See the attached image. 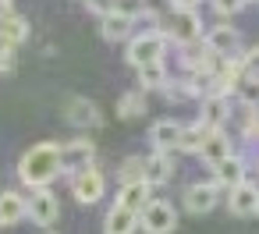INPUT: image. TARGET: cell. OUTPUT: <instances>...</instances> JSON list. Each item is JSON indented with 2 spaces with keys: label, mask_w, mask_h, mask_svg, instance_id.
<instances>
[{
  "label": "cell",
  "mask_w": 259,
  "mask_h": 234,
  "mask_svg": "<svg viewBox=\"0 0 259 234\" xmlns=\"http://www.w3.org/2000/svg\"><path fill=\"white\" fill-rule=\"evenodd\" d=\"M57 170H61V146H50V142L32 146L18 163V177L29 188H47L57 177Z\"/></svg>",
  "instance_id": "6da1fadb"
},
{
  "label": "cell",
  "mask_w": 259,
  "mask_h": 234,
  "mask_svg": "<svg viewBox=\"0 0 259 234\" xmlns=\"http://www.w3.org/2000/svg\"><path fill=\"white\" fill-rule=\"evenodd\" d=\"M167 50V32H142L128 43V64L132 68H146V64H160Z\"/></svg>",
  "instance_id": "7a4b0ae2"
},
{
  "label": "cell",
  "mask_w": 259,
  "mask_h": 234,
  "mask_svg": "<svg viewBox=\"0 0 259 234\" xmlns=\"http://www.w3.org/2000/svg\"><path fill=\"white\" fill-rule=\"evenodd\" d=\"M139 223H142V230H146V234H170V230L178 227V213H174V206H170V202L153 199V202L142 209Z\"/></svg>",
  "instance_id": "3957f363"
},
{
  "label": "cell",
  "mask_w": 259,
  "mask_h": 234,
  "mask_svg": "<svg viewBox=\"0 0 259 234\" xmlns=\"http://www.w3.org/2000/svg\"><path fill=\"white\" fill-rule=\"evenodd\" d=\"M61 216V202H57V195L50 192V188H36L32 195H29V220L32 223H54Z\"/></svg>",
  "instance_id": "277c9868"
},
{
  "label": "cell",
  "mask_w": 259,
  "mask_h": 234,
  "mask_svg": "<svg viewBox=\"0 0 259 234\" xmlns=\"http://www.w3.org/2000/svg\"><path fill=\"white\" fill-rule=\"evenodd\" d=\"M103 174L96 170V167H85V170H78L75 177H71V188H75V199L78 202H85V206H93V202H100V195H103Z\"/></svg>",
  "instance_id": "5b68a950"
},
{
  "label": "cell",
  "mask_w": 259,
  "mask_h": 234,
  "mask_svg": "<svg viewBox=\"0 0 259 234\" xmlns=\"http://www.w3.org/2000/svg\"><path fill=\"white\" fill-rule=\"evenodd\" d=\"M199 25H202V22H199V15H195V11H174V15L167 18V36L188 46V43H195V39H199V32H202Z\"/></svg>",
  "instance_id": "8992f818"
},
{
  "label": "cell",
  "mask_w": 259,
  "mask_h": 234,
  "mask_svg": "<svg viewBox=\"0 0 259 234\" xmlns=\"http://www.w3.org/2000/svg\"><path fill=\"white\" fill-rule=\"evenodd\" d=\"M93 167V142L89 138H75V142H64L61 146V170H85Z\"/></svg>",
  "instance_id": "52a82bcc"
},
{
  "label": "cell",
  "mask_w": 259,
  "mask_h": 234,
  "mask_svg": "<svg viewBox=\"0 0 259 234\" xmlns=\"http://www.w3.org/2000/svg\"><path fill=\"white\" fill-rule=\"evenodd\" d=\"M213 177H217V188L234 192L238 184H245V163H241L238 156H227L224 163H217V167H213Z\"/></svg>",
  "instance_id": "ba28073f"
},
{
  "label": "cell",
  "mask_w": 259,
  "mask_h": 234,
  "mask_svg": "<svg viewBox=\"0 0 259 234\" xmlns=\"http://www.w3.org/2000/svg\"><path fill=\"white\" fill-rule=\"evenodd\" d=\"M181 131H185V128H181L178 121H156V124L149 128V138H153L156 153H167V149H178Z\"/></svg>",
  "instance_id": "9c48e42d"
},
{
  "label": "cell",
  "mask_w": 259,
  "mask_h": 234,
  "mask_svg": "<svg viewBox=\"0 0 259 234\" xmlns=\"http://www.w3.org/2000/svg\"><path fill=\"white\" fill-rule=\"evenodd\" d=\"M149 195H153V184H146V181H139V184H124L121 195H117V206H124V209H132V213L142 216V209L153 202Z\"/></svg>",
  "instance_id": "30bf717a"
},
{
  "label": "cell",
  "mask_w": 259,
  "mask_h": 234,
  "mask_svg": "<svg viewBox=\"0 0 259 234\" xmlns=\"http://www.w3.org/2000/svg\"><path fill=\"white\" fill-rule=\"evenodd\" d=\"M64 117H68L71 124H78V128H93V124H100V110H96V103H89V100H82V96L68 100Z\"/></svg>",
  "instance_id": "8fae6325"
},
{
  "label": "cell",
  "mask_w": 259,
  "mask_h": 234,
  "mask_svg": "<svg viewBox=\"0 0 259 234\" xmlns=\"http://www.w3.org/2000/svg\"><path fill=\"white\" fill-rule=\"evenodd\" d=\"M227 206H231V213H238V216L259 213V192H255L252 184H238L234 192H227Z\"/></svg>",
  "instance_id": "7c38bea8"
},
{
  "label": "cell",
  "mask_w": 259,
  "mask_h": 234,
  "mask_svg": "<svg viewBox=\"0 0 259 234\" xmlns=\"http://www.w3.org/2000/svg\"><path fill=\"white\" fill-rule=\"evenodd\" d=\"M25 213H29V202L18 192H4V195H0V227H15Z\"/></svg>",
  "instance_id": "4fadbf2b"
},
{
  "label": "cell",
  "mask_w": 259,
  "mask_h": 234,
  "mask_svg": "<svg viewBox=\"0 0 259 234\" xmlns=\"http://www.w3.org/2000/svg\"><path fill=\"white\" fill-rule=\"evenodd\" d=\"M185 206L192 213H209L217 206V184H192L185 192Z\"/></svg>",
  "instance_id": "5bb4252c"
},
{
  "label": "cell",
  "mask_w": 259,
  "mask_h": 234,
  "mask_svg": "<svg viewBox=\"0 0 259 234\" xmlns=\"http://www.w3.org/2000/svg\"><path fill=\"white\" fill-rule=\"evenodd\" d=\"M139 227V213L124 209V206H114L107 213V223H103V234H132Z\"/></svg>",
  "instance_id": "9a60e30c"
},
{
  "label": "cell",
  "mask_w": 259,
  "mask_h": 234,
  "mask_svg": "<svg viewBox=\"0 0 259 234\" xmlns=\"http://www.w3.org/2000/svg\"><path fill=\"white\" fill-rule=\"evenodd\" d=\"M224 121H227V100L224 96H206L202 114H199V124H206L209 131H220Z\"/></svg>",
  "instance_id": "2e32d148"
},
{
  "label": "cell",
  "mask_w": 259,
  "mask_h": 234,
  "mask_svg": "<svg viewBox=\"0 0 259 234\" xmlns=\"http://www.w3.org/2000/svg\"><path fill=\"white\" fill-rule=\"evenodd\" d=\"M170 177H174V163H170L167 153H156V156L146 160V184H163Z\"/></svg>",
  "instance_id": "e0dca14e"
},
{
  "label": "cell",
  "mask_w": 259,
  "mask_h": 234,
  "mask_svg": "<svg viewBox=\"0 0 259 234\" xmlns=\"http://www.w3.org/2000/svg\"><path fill=\"white\" fill-rule=\"evenodd\" d=\"M202 156H206L209 167L224 163V160L231 156V142H227V135H224V131H209V138H206V146H202Z\"/></svg>",
  "instance_id": "ac0fdd59"
},
{
  "label": "cell",
  "mask_w": 259,
  "mask_h": 234,
  "mask_svg": "<svg viewBox=\"0 0 259 234\" xmlns=\"http://www.w3.org/2000/svg\"><path fill=\"white\" fill-rule=\"evenodd\" d=\"M128 32H132V15H128V11H114V15L103 18V39L117 43V39H124Z\"/></svg>",
  "instance_id": "d6986e66"
},
{
  "label": "cell",
  "mask_w": 259,
  "mask_h": 234,
  "mask_svg": "<svg viewBox=\"0 0 259 234\" xmlns=\"http://www.w3.org/2000/svg\"><path fill=\"white\" fill-rule=\"evenodd\" d=\"M25 36H29V25H25V18L11 15V18H4V22H0V43H4V46H18Z\"/></svg>",
  "instance_id": "ffe728a7"
},
{
  "label": "cell",
  "mask_w": 259,
  "mask_h": 234,
  "mask_svg": "<svg viewBox=\"0 0 259 234\" xmlns=\"http://www.w3.org/2000/svg\"><path fill=\"white\" fill-rule=\"evenodd\" d=\"M234 46H238V32L227 29V25H220V29H213V32L206 36V50H209V54H227V50H234Z\"/></svg>",
  "instance_id": "44dd1931"
},
{
  "label": "cell",
  "mask_w": 259,
  "mask_h": 234,
  "mask_svg": "<svg viewBox=\"0 0 259 234\" xmlns=\"http://www.w3.org/2000/svg\"><path fill=\"white\" fill-rule=\"evenodd\" d=\"M206 138H209V128H206V124H192V128H185V131H181L178 149H181V153H202Z\"/></svg>",
  "instance_id": "7402d4cb"
},
{
  "label": "cell",
  "mask_w": 259,
  "mask_h": 234,
  "mask_svg": "<svg viewBox=\"0 0 259 234\" xmlns=\"http://www.w3.org/2000/svg\"><path fill=\"white\" fill-rule=\"evenodd\" d=\"M142 110H146V96H142V89L124 92V96H121V103H117V114H121V117H139Z\"/></svg>",
  "instance_id": "603a6c76"
},
{
  "label": "cell",
  "mask_w": 259,
  "mask_h": 234,
  "mask_svg": "<svg viewBox=\"0 0 259 234\" xmlns=\"http://www.w3.org/2000/svg\"><path fill=\"white\" fill-rule=\"evenodd\" d=\"M139 89H160L163 82H167V71H163V61L160 64H146V68H139Z\"/></svg>",
  "instance_id": "cb8c5ba5"
},
{
  "label": "cell",
  "mask_w": 259,
  "mask_h": 234,
  "mask_svg": "<svg viewBox=\"0 0 259 234\" xmlns=\"http://www.w3.org/2000/svg\"><path fill=\"white\" fill-rule=\"evenodd\" d=\"M121 181H124V184H139V181H146V160H139V156L124 160V167H121Z\"/></svg>",
  "instance_id": "d4e9b609"
},
{
  "label": "cell",
  "mask_w": 259,
  "mask_h": 234,
  "mask_svg": "<svg viewBox=\"0 0 259 234\" xmlns=\"http://www.w3.org/2000/svg\"><path fill=\"white\" fill-rule=\"evenodd\" d=\"M241 100L259 107V78H245V82H241Z\"/></svg>",
  "instance_id": "484cf974"
},
{
  "label": "cell",
  "mask_w": 259,
  "mask_h": 234,
  "mask_svg": "<svg viewBox=\"0 0 259 234\" xmlns=\"http://www.w3.org/2000/svg\"><path fill=\"white\" fill-rule=\"evenodd\" d=\"M241 71H245V78H259V50H248V54H245Z\"/></svg>",
  "instance_id": "4316f807"
},
{
  "label": "cell",
  "mask_w": 259,
  "mask_h": 234,
  "mask_svg": "<svg viewBox=\"0 0 259 234\" xmlns=\"http://www.w3.org/2000/svg\"><path fill=\"white\" fill-rule=\"evenodd\" d=\"M15 71V46H0V75Z\"/></svg>",
  "instance_id": "83f0119b"
},
{
  "label": "cell",
  "mask_w": 259,
  "mask_h": 234,
  "mask_svg": "<svg viewBox=\"0 0 259 234\" xmlns=\"http://www.w3.org/2000/svg\"><path fill=\"white\" fill-rule=\"evenodd\" d=\"M241 4H245V0H213V8H217L220 15H234Z\"/></svg>",
  "instance_id": "f1b7e54d"
},
{
  "label": "cell",
  "mask_w": 259,
  "mask_h": 234,
  "mask_svg": "<svg viewBox=\"0 0 259 234\" xmlns=\"http://www.w3.org/2000/svg\"><path fill=\"white\" fill-rule=\"evenodd\" d=\"M170 4H174L178 11H195V8L202 4V0H170Z\"/></svg>",
  "instance_id": "f546056e"
},
{
  "label": "cell",
  "mask_w": 259,
  "mask_h": 234,
  "mask_svg": "<svg viewBox=\"0 0 259 234\" xmlns=\"http://www.w3.org/2000/svg\"><path fill=\"white\" fill-rule=\"evenodd\" d=\"M15 11H11V0H0V22H4V18H11Z\"/></svg>",
  "instance_id": "4dcf8cb0"
},
{
  "label": "cell",
  "mask_w": 259,
  "mask_h": 234,
  "mask_svg": "<svg viewBox=\"0 0 259 234\" xmlns=\"http://www.w3.org/2000/svg\"><path fill=\"white\" fill-rule=\"evenodd\" d=\"M89 4H93V0H89Z\"/></svg>",
  "instance_id": "1f68e13d"
}]
</instances>
